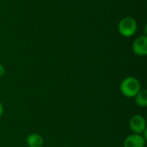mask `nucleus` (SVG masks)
Masks as SVG:
<instances>
[{
    "label": "nucleus",
    "mask_w": 147,
    "mask_h": 147,
    "mask_svg": "<svg viewBox=\"0 0 147 147\" xmlns=\"http://www.w3.org/2000/svg\"><path fill=\"white\" fill-rule=\"evenodd\" d=\"M138 24L136 20L131 16L123 17L118 24V31L124 37H132L137 32Z\"/></svg>",
    "instance_id": "2"
},
{
    "label": "nucleus",
    "mask_w": 147,
    "mask_h": 147,
    "mask_svg": "<svg viewBox=\"0 0 147 147\" xmlns=\"http://www.w3.org/2000/svg\"><path fill=\"white\" fill-rule=\"evenodd\" d=\"M5 73V68L3 65L0 64V78H2Z\"/></svg>",
    "instance_id": "8"
},
{
    "label": "nucleus",
    "mask_w": 147,
    "mask_h": 147,
    "mask_svg": "<svg viewBox=\"0 0 147 147\" xmlns=\"http://www.w3.org/2000/svg\"><path fill=\"white\" fill-rule=\"evenodd\" d=\"M3 106L2 102H0V117L3 115Z\"/></svg>",
    "instance_id": "9"
},
{
    "label": "nucleus",
    "mask_w": 147,
    "mask_h": 147,
    "mask_svg": "<svg viewBox=\"0 0 147 147\" xmlns=\"http://www.w3.org/2000/svg\"><path fill=\"white\" fill-rule=\"evenodd\" d=\"M121 94L127 98H134L141 90V84L138 78L134 77H127L120 85Z\"/></svg>",
    "instance_id": "1"
},
{
    "label": "nucleus",
    "mask_w": 147,
    "mask_h": 147,
    "mask_svg": "<svg viewBox=\"0 0 147 147\" xmlns=\"http://www.w3.org/2000/svg\"><path fill=\"white\" fill-rule=\"evenodd\" d=\"M135 103L140 108H146L147 106V90H140V91L134 96Z\"/></svg>",
    "instance_id": "7"
},
{
    "label": "nucleus",
    "mask_w": 147,
    "mask_h": 147,
    "mask_svg": "<svg viewBox=\"0 0 147 147\" xmlns=\"http://www.w3.org/2000/svg\"><path fill=\"white\" fill-rule=\"evenodd\" d=\"M26 143L28 147H42L44 145V139L38 134H31L27 137Z\"/></svg>",
    "instance_id": "6"
},
{
    "label": "nucleus",
    "mask_w": 147,
    "mask_h": 147,
    "mask_svg": "<svg viewBox=\"0 0 147 147\" xmlns=\"http://www.w3.org/2000/svg\"><path fill=\"white\" fill-rule=\"evenodd\" d=\"M146 139L142 134H133L123 141V147H146Z\"/></svg>",
    "instance_id": "5"
},
{
    "label": "nucleus",
    "mask_w": 147,
    "mask_h": 147,
    "mask_svg": "<svg viewBox=\"0 0 147 147\" xmlns=\"http://www.w3.org/2000/svg\"><path fill=\"white\" fill-rule=\"evenodd\" d=\"M131 131L136 134H142L146 131V121L140 115H134L129 121Z\"/></svg>",
    "instance_id": "3"
},
{
    "label": "nucleus",
    "mask_w": 147,
    "mask_h": 147,
    "mask_svg": "<svg viewBox=\"0 0 147 147\" xmlns=\"http://www.w3.org/2000/svg\"><path fill=\"white\" fill-rule=\"evenodd\" d=\"M133 52L140 57H145L147 54V36L146 34H143L136 38L132 45Z\"/></svg>",
    "instance_id": "4"
}]
</instances>
